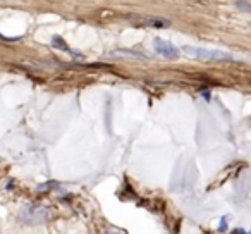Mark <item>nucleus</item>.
Returning a JSON list of instances; mask_svg holds the SVG:
<instances>
[{"instance_id": "obj_1", "label": "nucleus", "mask_w": 251, "mask_h": 234, "mask_svg": "<svg viewBox=\"0 0 251 234\" xmlns=\"http://www.w3.org/2000/svg\"><path fill=\"white\" fill-rule=\"evenodd\" d=\"M182 52L193 59H205V60H234L232 55L220 50L200 49V47H182Z\"/></svg>"}, {"instance_id": "obj_3", "label": "nucleus", "mask_w": 251, "mask_h": 234, "mask_svg": "<svg viewBox=\"0 0 251 234\" xmlns=\"http://www.w3.org/2000/svg\"><path fill=\"white\" fill-rule=\"evenodd\" d=\"M236 5L243 9V11H250V4H248V2H244V0H239V2H236Z\"/></svg>"}, {"instance_id": "obj_4", "label": "nucleus", "mask_w": 251, "mask_h": 234, "mask_svg": "<svg viewBox=\"0 0 251 234\" xmlns=\"http://www.w3.org/2000/svg\"><path fill=\"white\" fill-rule=\"evenodd\" d=\"M227 227V224H226V219H222V224H220V227H219V231H224Z\"/></svg>"}, {"instance_id": "obj_2", "label": "nucleus", "mask_w": 251, "mask_h": 234, "mask_svg": "<svg viewBox=\"0 0 251 234\" xmlns=\"http://www.w3.org/2000/svg\"><path fill=\"white\" fill-rule=\"evenodd\" d=\"M153 49H155V52L160 53V55L165 57V59H177V55H179L177 47H174L171 42L162 40V38L153 40Z\"/></svg>"}]
</instances>
